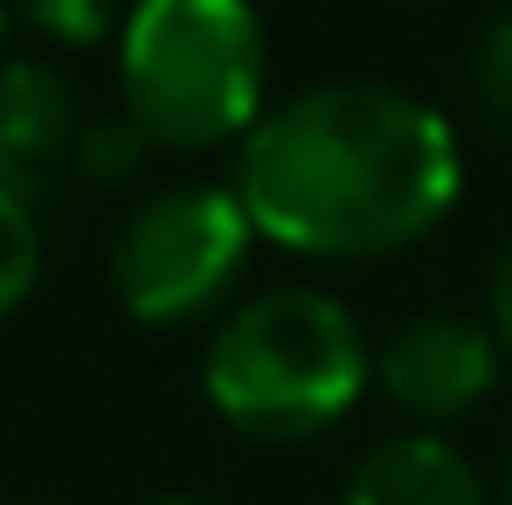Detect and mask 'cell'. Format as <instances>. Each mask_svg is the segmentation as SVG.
<instances>
[{"mask_svg": "<svg viewBox=\"0 0 512 505\" xmlns=\"http://www.w3.org/2000/svg\"><path fill=\"white\" fill-rule=\"evenodd\" d=\"M256 236L312 263H374L436 236L464 194L457 125L416 90L340 77L277 97L236 146Z\"/></svg>", "mask_w": 512, "mask_h": 505, "instance_id": "cell-1", "label": "cell"}, {"mask_svg": "<svg viewBox=\"0 0 512 505\" xmlns=\"http://www.w3.org/2000/svg\"><path fill=\"white\" fill-rule=\"evenodd\" d=\"M374 388V346L326 284L236 298L201 346L208 409L250 443H312Z\"/></svg>", "mask_w": 512, "mask_h": 505, "instance_id": "cell-2", "label": "cell"}, {"mask_svg": "<svg viewBox=\"0 0 512 505\" xmlns=\"http://www.w3.org/2000/svg\"><path fill=\"white\" fill-rule=\"evenodd\" d=\"M118 111L153 153L243 146L270 111V28L256 0H132L118 28Z\"/></svg>", "mask_w": 512, "mask_h": 505, "instance_id": "cell-3", "label": "cell"}, {"mask_svg": "<svg viewBox=\"0 0 512 505\" xmlns=\"http://www.w3.org/2000/svg\"><path fill=\"white\" fill-rule=\"evenodd\" d=\"M256 222L243 208L236 187H215V180H180L146 194L118 236H111V291L118 305L153 326H215L229 312V298L243 291L256 256Z\"/></svg>", "mask_w": 512, "mask_h": 505, "instance_id": "cell-4", "label": "cell"}, {"mask_svg": "<svg viewBox=\"0 0 512 505\" xmlns=\"http://www.w3.org/2000/svg\"><path fill=\"white\" fill-rule=\"evenodd\" d=\"M506 374L492 319L471 312H416L374 346V395L409 429H450L478 416Z\"/></svg>", "mask_w": 512, "mask_h": 505, "instance_id": "cell-5", "label": "cell"}, {"mask_svg": "<svg viewBox=\"0 0 512 505\" xmlns=\"http://www.w3.org/2000/svg\"><path fill=\"white\" fill-rule=\"evenodd\" d=\"M84 139V97L63 63L49 56H7L0 63V187H14L28 208H49L56 187L77 173Z\"/></svg>", "mask_w": 512, "mask_h": 505, "instance_id": "cell-6", "label": "cell"}, {"mask_svg": "<svg viewBox=\"0 0 512 505\" xmlns=\"http://www.w3.org/2000/svg\"><path fill=\"white\" fill-rule=\"evenodd\" d=\"M340 505H499V492L478 478V464L450 436L402 429V436H381L353 464Z\"/></svg>", "mask_w": 512, "mask_h": 505, "instance_id": "cell-7", "label": "cell"}, {"mask_svg": "<svg viewBox=\"0 0 512 505\" xmlns=\"http://www.w3.org/2000/svg\"><path fill=\"white\" fill-rule=\"evenodd\" d=\"M132 0H14V21H28L56 49H97L125 28Z\"/></svg>", "mask_w": 512, "mask_h": 505, "instance_id": "cell-8", "label": "cell"}, {"mask_svg": "<svg viewBox=\"0 0 512 505\" xmlns=\"http://www.w3.org/2000/svg\"><path fill=\"white\" fill-rule=\"evenodd\" d=\"M471 104L492 132H512V0L471 35Z\"/></svg>", "mask_w": 512, "mask_h": 505, "instance_id": "cell-9", "label": "cell"}, {"mask_svg": "<svg viewBox=\"0 0 512 505\" xmlns=\"http://www.w3.org/2000/svg\"><path fill=\"white\" fill-rule=\"evenodd\" d=\"M35 277H42V215L14 187H0V319L28 305Z\"/></svg>", "mask_w": 512, "mask_h": 505, "instance_id": "cell-10", "label": "cell"}, {"mask_svg": "<svg viewBox=\"0 0 512 505\" xmlns=\"http://www.w3.org/2000/svg\"><path fill=\"white\" fill-rule=\"evenodd\" d=\"M146 153H153V139L125 118V111H111V118H84V139H77V173L97 180V187H125L132 173L146 167Z\"/></svg>", "mask_w": 512, "mask_h": 505, "instance_id": "cell-11", "label": "cell"}, {"mask_svg": "<svg viewBox=\"0 0 512 505\" xmlns=\"http://www.w3.org/2000/svg\"><path fill=\"white\" fill-rule=\"evenodd\" d=\"M485 319H492V333H499V353H506V367H512V243L499 250V263H492V291H485Z\"/></svg>", "mask_w": 512, "mask_h": 505, "instance_id": "cell-12", "label": "cell"}, {"mask_svg": "<svg viewBox=\"0 0 512 505\" xmlns=\"http://www.w3.org/2000/svg\"><path fill=\"white\" fill-rule=\"evenodd\" d=\"M146 505H222V499H208V492H153Z\"/></svg>", "mask_w": 512, "mask_h": 505, "instance_id": "cell-13", "label": "cell"}, {"mask_svg": "<svg viewBox=\"0 0 512 505\" xmlns=\"http://www.w3.org/2000/svg\"><path fill=\"white\" fill-rule=\"evenodd\" d=\"M7 35H14V0H0V63H7Z\"/></svg>", "mask_w": 512, "mask_h": 505, "instance_id": "cell-14", "label": "cell"}, {"mask_svg": "<svg viewBox=\"0 0 512 505\" xmlns=\"http://www.w3.org/2000/svg\"><path fill=\"white\" fill-rule=\"evenodd\" d=\"M499 505H512V457H506V485H499Z\"/></svg>", "mask_w": 512, "mask_h": 505, "instance_id": "cell-15", "label": "cell"}]
</instances>
